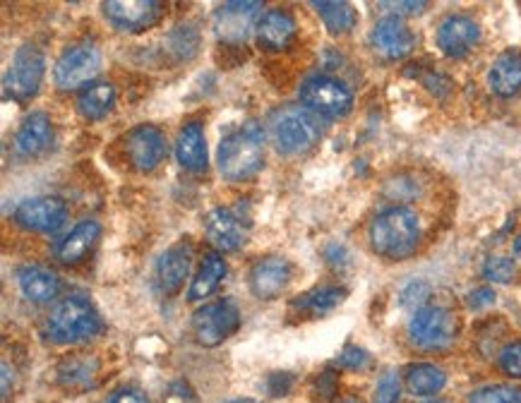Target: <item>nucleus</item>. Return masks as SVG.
Returning a JSON list of instances; mask_svg holds the SVG:
<instances>
[{
	"mask_svg": "<svg viewBox=\"0 0 521 403\" xmlns=\"http://www.w3.org/2000/svg\"><path fill=\"white\" fill-rule=\"evenodd\" d=\"M368 238L385 260H406L421 245V219L409 207H389L375 216Z\"/></svg>",
	"mask_w": 521,
	"mask_h": 403,
	"instance_id": "obj_1",
	"label": "nucleus"
},
{
	"mask_svg": "<svg viewBox=\"0 0 521 403\" xmlns=\"http://www.w3.org/2000/svg\"><path fill=\"white\" fill-rule=\"evenodd\" d=\"M219 171L231 183L255 178L265 166V137L257 123H245L219 144Z\"/></svg>",
	"mask_w": 521,
	"mask_h": 403,
	"instance_id": "obj_2",
	"label": "nucleus"
},
{
	"mask_svg": "<svg viewBox=\"0 0 521 403\" xmlns=\"http://www.w3.org/2000/svg\"><path fill=\"white\" fill-rule=\"evenodd\" d=\"M274 147L286 156H298L310 152L322 137L320 116L301 106L279 108L269 120Z\"/></svg>",
	"mask_w": 521,
	"mask_h": 403,
	"instance_id": "obj_3",
	"label": "nucleus"
},
{
	"mask_svg": "<svg viewBox=\"0 0 521 403\" xmlns=\"http://www.w3.org/2000/svg\"><path fill=\"white\" fill-rule=\"evenodd\" d=\"M101 332V317L82 296H70L53 308L46 320V334L53 344H80Z\"/></svg>",
	"mask_w": 521,
	"mask_h": 403,
	"instance_id": "obj_4",
	"label": "nucleus"
},
{
	"mask_svg": "<svg viewBox=\"0 0 521 403\" xmlns=\"http://www.w3.org/2000/svg\"><path fill=\"white\" fill-rule=\"evenodd\" d=\"M459 320L442 305H423L409 322L411 344L421 351H445L457 341Z\"/></svg>",
	"mask_w": 521,
	"mask_h": 403,
	"instance_id": "obj_5",
	"label": "nucleus"
},
{
	"mask_svg": "<svg viewBox=\"0 0 521 403\" xmlns=\"http://www.w3.org/2000/svg\"><path fill=\"white\" fill-rule=\"evenodd\" d=\"M301 101L320 118H344L353 108V92L337 77L315 75L301 84Z\"/></svg>",
	"mask_w": 521,
	"mask_h": 403,
	"instance_id": "obj_6",
	"label": "nucleus"
},
{
	"mask_svg": "<svg viewBox=\"0 0 521 403\" xmlns=\"http://www.w3.org/2000/svg\"><path fill=\"white\" fill-rule=\"evenodd\" d=\"M101 70V51L89 41L70 46L58 58L56 68H53V82L61 92H73V89L89 87V82L99 75Z\"/></svg>",
	"mask_w": 521,
	"mask_h": 403,
	"instance_id": "obj_7",
	"label": "nucleus"
},
{
	"mask_svg": "<svg viewBox=\"0 0 521 403\" xmlns=\"http://www.w3.org/2000/svg\"><path fill=\"white\" fill-rule=\"evenodd\" d=\"M238 324H241V312L236 303L229 298L217 300V303H207L193 315V334L197 344L214 348L224 344L231 334H236Z\"/></svg>",
	"mask_w": 521,
	"mask_h": 403,
	"instance_id": "obj_8",
	"label": "nucleus"
},
{
	"mask_svg": "<svg viewBox=\"0 0 521 403\" xmlns=\"http://www.w3.org/2000/svg\"><path fill=\"white\" fill-rule=\"evenodd\" d=\"M46 58L37 46H22L15 53L13 63L3 77V87L13 99L29 101L37 96L41 82H44Z\"/></svg>",
	"mask_w": 521,
	"mask_h": 403,
	"instance_id": "obj_9",
	"label": "nucleus"
},
{
	"mask_svg": "<svg viewBox=\"0 0 521 403\" xmlns=\"http://www.w3.org/2000/svg\"><path fill=\"white\" fill-rule=\"evenodd\" d=\"M104 15L121 32L140 34L161 20L164 5L157 0H109L104 3Z\"/></svg>",
	"mask_w": 521,
	"mask_h": 403,
	"instance_id": "obj_10",
	"label": "nucleus"
},
{
	"mask_svg": "<svg viewBox=\"0 0 521 403\" xmlns=\"http://www.w3.org/2000/svg\"><path fill=\"white\" fill-rule=\"evenodd\" d=\"M15 224L32 233H53L68 219V204L61 197H32L15 209Z\"/></svg>",
	"mask_w": 521,
	"mask_h": 403,
	"instance_id": "obj_11",
	"label": "nucleus"
},
{
	"mask_svg": "<svg viewBox=\"0 0 521 403\" xmlns=\"http://www.w3.org/2000/svg\"><path fill=\"white\" fill-rule=\"evenodd\" d=\"M373 51L385 60H401L406 58L416 46V36L409 29V24L401 20L399 15H387L377 20L370 34Z\"/></svg>",
	"mask_w": 521,
	"mask_h": 403,
	"instance_id": "obj_12",
	"label": "nucleus"
},
{
	"mask_svg": "<svg viewBox=\"0 0 521 403\" xmlns=\"http://www.w3.org/2000/svg\"><path fill=\"white\" fill-rule=\"evenodd\" d=\"M125 152L137 171H154L166 156V137L154 125H137L125 137Z\"/></svg>",
	"mask_w": 521,
	"mask_h": 403,
	"instance_id": "obj_13",
	"label": "nucleus"
},
{
	"mask_svg": "<svg viewBox=\"0 0 521 403\" xmlns=\"http://www.w3.org/2000/svg\"><path fill=\"white\" fill-rule=\"evenodd\" d=\"M437 46L449 58L469 56L481 41V27L469 15H449L437 27Z\"/></svg>",
	"mask_w": 521,
	"mask_h": 403,
	"instance_id": "obj_14",
	"label": "nucleus"
},
{
	"mask_svg": "<svg viewBox=\"0 0 521 403\" xmlns=\"http://www.w3.org/2000/svg\"><path fill=\"white\" fill-rule=\"evenodd\" d=\"M190 269H193V250H190L188 243H178L171 250H166L157 262V284L161 293L176 296L188 281Z\"/></svg>",
	"mask_w": 521,
	"mask_h": 403,
	"instance_id": "obj_15",
	"label": "nucleus"
},
{
	"mask_svg": "<svg viewBox=\"0 0 521 403\" xmlns=\"http://www.w3.org/2000/svg\"><path fill=\"white\" fill-rule=\"evenodd\" d=\"M291 281V264L281 257H265L250 269V291L260 300H274L281 296Z\"/></svg>",
	"mask_w": 521,
	"mask_h": 403,
	"instance_id": "obj_16",
	"label": "nucleus"
},
{
	"mask_svg": "<svg viewBox=\"0 0 521 403\" xmlns=\"http://www.w3.org/2000/svg\"><path fill=\"white\" fill-rule=\"evenodd\" d=\"M257 10H262V3H226L224 8H219L214 15V29H217L219 39L231 41V44H241L248 39Z\"/></svg>",
	"mask_w": 521,
	"mask_h": 403,
	"instance_id": "obj_17",
	"label": "nucleus"
},
{
	"mask_svg": "<svg viewBox=\"0 0 521 403\" xmlns=\"http://www.w3.org/2000/svg\"><path fill=\"white\" fill-rule=\"evenodd\" d=\"M205 233L217 252H233L245 243V228L231 209L217 207L207 214Z\"/></svg>",
	"mask_w": 521,
	"mask_h": 403,
	"instance_id": "obj_18",
	"label": "nucleus"
},
{
	"mask_svg": "<svg viewBox=\"0 0 521 403\" xmlns=\"http://www.w3.org/2000/svg\"><path fill=\"white\" fill-rule=\"evenodd\" d=\"M257 44L265 51H284L296 36V20L289 10H267L265 15L257 20L255 27Z\"/></svg>",
	"mask_w": 521,
	"mask_h": 403,
	"instance_id": "obj_19",
	"label": "nucleus"
},
{
	"mask_svg": "<svg viewBox=\"0 0 521 403\" xmlns=\"http://www.w3.org/2000/svg\"><path fill=\"white\" fill-rule=\"evenodd\" d=\"M53 142V123L49 113L34 111L22 120L15 135V152L20 156H39Z\"/></svg>",
	"mask_w": 521,
	"mask_h": 403,
	"instance_id": "obj_20",
	"label": "nucleus"
},
{
	"mask_svg": "<svg viewBox=\"0 0 521 403\" xmlns=\"http://www.w3.org/2000/svg\"><path fill=\"white\" fill-rule=\"evenodd\" d=\"M176 156L178 164L190 173L207 171V140L205 130L200 123H185L183 130L178 132L176 140Z\"/></svg>",
	"mask_w": 521,
	"mask_h": 403,
	"instance_id": "obj_21",
	"label": "nucleus"
},
{
	"mask_svg": "<svg viewBox=\"0 0 521 403\" xmlns=\"http://www.w3.org/2000/svg\"><path fill=\"white\" fill-rule=\"evenodd\" d=\"M17 286H20L22 296L34 303H49L61 291V279L51 269L39 267V264H25L17 272Z\"/></svg>",
	"mask_w": 521,
	"mask_h": 403,
	"instance_id": "obj_22",
	"label": "nucleus"
},
{
	"mask_svg": "<svg viewBox=\"0 0 521 403\" xmlns=\"http://www.w3.org/2000/svg\"><path fill=\"white\" fill-rule=\"evenodd\" d=\"M490 89L502 99H512L521 92V53L505 51L495 58L488 72Z\"/></svg>",
	"mask_w": 521,
	"mask_h": 403,
	"instance_id": "obj_23",
	"label": "nucleus"
},
{
	"mask_svg": "<svg viewBox=\"0 0 521 403\" xmlns=\"http://www.w3.org/2000/svg\"><path fill=\"white\" fill-rule=\"evenodd\" d=\"M101 236V226L97 221H80L73 231L58 243V260L63 264H80L89 255V250L97 245Z\"/></svg>",
	"mask_w": 521,
	"mask_h": 403,
	"instance_id": "obj_24",
	"label": "nucleus"
},
{
	"mask_svg": "<svg viewBox=\"0 0 521 403\" xmlns=\"http://www.w3.org/2000/svg\"><path fill=\"white\" fill-rule=\"evenodd\" d=\"M224 276H226L224 255H221V252H217V250L207 252V255L202 257L200 272H197L193 281H190L188 298L190 300H207L214 291H217L221 281H224Z\"/></svg>",
	"mask_w": 521,
	"mask_h": 403,
	"instance_id": "obj_25",
	"label": "nucleus"
},
{
	"mask_svg": "<svg viewBox=\"0 0 521 403\" xmlns=\"http://www.w3.org/2000/svg\"><path fill=\"white\" fill-rule=\"evenodd\" d=\"M113 104H116V87L106 82L89 84V87L82 89L80 99H77V108L89 120H101L109 116Z\"/></svg>",
	"mask_w": 521,
	"mask_h": 403,
	"instance_id": "obj_26",
	"label": "nucleus"
},
{
	"mask_svg": "<svg viewBox=\"0 0 521 403\" xmlns=\"http://www.w3.org/2000/svg\"><path fill=\"white\" fill-rule=\"evenodd\" d=\"M447 372L437 365L416 363L406 370V387L413 396H435L445 389Z\"/></svg>",
	"mask_w": 521,
	"mask_h": 403,
	"instance_id": "obj_27",
	"label": "nucleus"
},
{
	"mask_svg": "<svg viewBox=\"0 0 521 403\" xmlns=\"http://www.w3.org/2000/svg\"><path fill=\"white\" fill-rule=\"evenodd\" d=\"M344 298H346V288L320 286L293 300V308H296L298 312H305V315H310V317H317V315H325V312L337 308Z\"/></svg>",
	"mask_w": 521,
	"mask_h": 403,
	"instance_id": "obj_28",
	"label": "nucleus"
},
{
	"mask_svg": "<svg viewBox=\"0 0 521 403\" xmlns=\"http://www.w3.org/2000/svg\"><path fill=\"white\" fill-rule=\"evenodd\" d=\"M99 375V360L89 356H68L58 365V380L65 387H89Z\"/></svg>",
	"mask_w": 521,
	"mask_h": 403,
	"instance_id": "obj_29",
	"label": "nucleus"
},
{
	"mask_svg": "<svg viewBox=\"0 0 521 403\" xmlns=\"http://www.w3.org/2000/svg\"><path fill=\"white\" fill-rule=\"evenodd\" d=\"M313 8L332 34H349L358 24L356 10L349 3H325V0H320V3H313Z\"/></svg>",
	"mask_w": 521,
	"mask_h": 403,
	"instance_id": "obj_30",
	"label": "nucleus"
},
{
	"mask_svg": "<svg viewBox=\"0 0 521 403\" xmlns=\"http://www.w3.org/2000/svg\"><path fill=\"white\" fill-rule=\"evenodd\" d=\"M469 403H521V389L512 384H490L476 389L469 396Z\"/></svg>",
	"mask_w": 521,
	"mask_h": 403,
	"instance_id": "obj_31",
	"label": "nucleus"
},
{
	"mask_svg": "<svg viewBox=\"0 0 521 403\" xmlns=\"http://www.w3.org/2000/svg\"><path fill=\"white\" fill-rule=\"evenodd\" d=\"M483 276L493 284H512L517 276V262L512 257H488L483 264Z\"/></svg>",
	"mask_w": 521,
	"mask_h": 403,
	"instance_id": "obj_32",
	"label": "nucleus"
},
{
	"mask_svg": "<svg viewBox=\"0 0 521 403\" xmlns=\"http://www.w3.org/2000/svg\"><path fill=\"white\" fill-rule=\"evenodd\" d=\"M401 396V380L397 370H387L375 389V403H397Z\"/></svg>",
	"mask_w": 521,
	"mask_h": 403,
	"instance_id": "obj_33",
	"label": "nucleus"
},
{
	"mask_svg": "<svg viewBox=\"0 0 521 403\" xmlns=\"http://www.w3.org/2000/svg\"><path fill=\"white\" fill-rule=\"evenodd\" d=\"M500 370L507 377H517L521 380V341H509V344L500 351Z\"/></svg>",
	"mask_w": 521,
	"mask_h": 403,
	"instance_id": "obj_34",
	"label": "nucleus"
},
{
	"mask_svg": "<svg viewBox=\"0 0 521 403\" xmlns=\"http://www.w3.org/2000/svg\"><path fill=\"white\" fill-rule=\"evenodd\" d=\"M430 296V286L425 284V281H413L404 288V293H401V303L406 305V308H423V303L428 300Z\"/></svg>",
	"mask_w": 521,
	"mask_h": 403,
	"instance_id": "obj_35",
	"label": "nucleus"
},
{
	"mask_svg": "<svg viewBox=\"0 0 521 403\" xmlns=\"http://www.w3.org/2000/svg\"><path fill=\"white\" fill-rule=\"evenodd\" d=\"M493 303H495V291L490 286L476 288V291H471L469 296H466V305H469L471 310H483Z\"/></svg>",
	"mask_w": 521,
	"mask_h": 403,
	"instance_id": "obj_36",
	"label": "nucleus"
},
{
	"mask_svg": "<svg viewBox=\"0 0 521 403\" xmlns=\"http://www.w3.org/2000/svg\"><path fill=\"white\" fill-rule=\"evenodd\" d=\"M368 363H370V358H368V353L363 351V348L351 346V348H346L344 353H341V365H344V368H349V370H363Z\"/></svg>",
	"mask_w": 521,
	"mask_h": 403,
	"instance_id": "obj_37",
	"label": "nucleus"
},
{
	"mask_svg": "<svg viewBox=\"0 0 521 403\" xmlns=\"http://www.w3.org/2000/svg\"><path fill=\"white\" fill-rule=\"evenodd\" d=\"M106 403H147V396L142 394L140 389L125 387V389H118V392L113 394Z\"/></svg>",
	"mask_w": 521,
	"mask_h": 403,
	"instance_id": "obj_38",
	"label": "nucleus"
},
{
	"mask_svg": "<svg viewBox=\"0 0 521 403\" xmlns=\"http://www.w3.org/2000/svg\"><path fill=\"white\" fill-rule=\"evenodd\" d=\"M380 8L397 10L399 15H421L428 8V3H380Z\"/></svg>",
	"mask_w": 521,
	"mask_h": 403,
	"instance_id": "obj_39",
	"label": "nucleus"
},
{
	"mask_svg": "<svg viewBox=\"0 0 521 403\" xmlns=\"http://www.w3.org/2000/svg\"><path fill=\"white\" fill-rule=\"evenodd\" d=\"M10 382H15V377L10 375V365L3 363V399L10 396Z\"/></svg>",
	"mask_w": 521,
	"mask_h": 403,
	"instance_id": "obj_40",
	"label": "nucleus"
},
{
	"mask_svg": "<svg viewBox=\"0 0 521 403\" xmlns=\"http://www.w3.org/2000/svg\"><path fill=\"white\" fill-rule=\"evenodd\" d=\"M512 252H514V257H517V260H521V233L517 238H514V243H512Z\"/></svg>",
	"mask_w": 521,
	"mask_h": 403,
	"instance_id": "obj_41",
	"label": "nucleus"
},
{
	"mask_svg": "<svg viewBox=\"0 0 521 403\" xmlns=\"http://www.w3.org/2000/svg\"><path fill=\"white\" fill-rule=\"evenodd\" d=\"M226 403H257L253 399H233V401H226Z\"/></svg>",
	"mask_w": 521,
	"mask_h": 403,
	"instance_id": "obj_42",
	"label": "nucleus"
},
{
	"mask_svg": "<svg viewBox=\"0 0 521 403\" xmlns=\"http://www.w3.org/2000/svg\"><path fill=\"white\" fill-rule=\"evenodd\" d=\"M425 403H447L445 399H433V401H425Z\"/></svg>",
	"mask_w": 521,
	"mask_h": 403,
	"instance_id": "obj_43",
	"label": "nucleus"
},
{
	"mask_svg": "<svg viewBox=\"0 0 521 403\" xmlns=\"http://www.w3.org/2000/svg\"><path fill=\"white\" fill-rule=\"evenodd\" d=\"M341 403H361V401H356V399H346V401H341Z\"/></svg>",
	"mask_w": 521,
	"mask_h": 403,
	"instance_id": "obj_44",
	"label": "nucleus"
}]
</instances>
